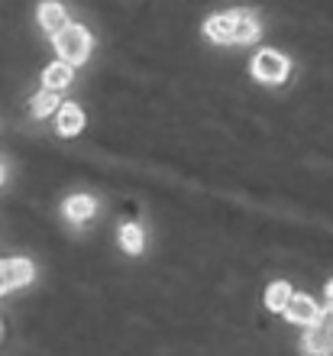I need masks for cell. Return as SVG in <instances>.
<instances>
[{
  "label": "cell",
  "mask_w": 333,
  "mask_h": 356,
  "mask_svg": "<svg viewBox=\"0 0 333 356\" xmlns=\"http://www.w3.org/2000/svg\"><path fill=\"white\" fill-rule=\"evenodd\" d=\"M262 33L259 17L252 10H227V13H213L207 23H204V36L211 42H220V46H230V42H256Z\"/></svg>",
  "instance_id": "6da1fadb"
},
{
  "label": "cell",
  "mask_w": 333,
  "mask_h": 356,
  "mask_svg": "<svg viewBox=\"0 0 333 356\" xmlns=\"http://www.w3.org/2000/svg\"><path fill=\"white\" fill-rule=\"evenodd\" d=\"M91 33L81 26V23H68L62 33L56 36V49H58V58L68 62V65H84L88 56H91Z\"/></svg>",
  "instance_id": "7a4b0ae2"
},
{
  "label": "cell",
  "mask_w": 333,
  "mask_h": 356,
  "mask_svg": "<svg viewBox=\"0 0 333 356\" xmlns=\"http://www.w3.org/2000/svg\"><path fill=\"white\" fill-rule=\"evenodd\" d=\"M288 72H291V62L275 49H262V52L252 56V78L262 81V85H282Z\"/></svg>",
  "instance_id": "3957f363"
},
{
  "label": "cell",
  "mask_w": 333,
  "mask_h": 356,
  "mask_svg": "<svg viewBox=\"0 0 333 356\" xmlns=\"http://www.w3.org/2000/svg\"><path fill=\"white\" fill-rule=\"evenodd\" d=\"M301 347H304L307 356H330L333 353V308H327L324 314L307 327Z\"/></svg>",
  "instance_id": "277c9868"
},
{
  "label": "cell",
  "mask_w": 333,
  "mask_h": 356,
  "mask_svg": "<svg viewBox=\"0 0 333 356\" xmlns=\"http://www.w3.org/2000/svg\"><path fill=\"white\" fill-rule=\"evenodd\" d=\"M33 275H36V269L29 259H0V295L29 285Z\"/></svg>",
  "instance_id": "5b68a950"
},
{
  "label": "cell",
  "mask_w": 333,
  "mask_h": 356,
  "mask_svg": "<svg viewBox=\"0 0 333 356\" xmlns=\"http://www.w3.org/2000/svg\"><path fill=\"white\" fill-rule=\"evenodd\" d=\"M320 314H324L320 305H317L314 298H307V295H295V298L288 301V308H285V318L291 321V324H304V327H311Z\"/></svg>",
  "instance_id": "8992f818"
},
{
  "label": "cell",
  "mask_w": 333,
  "mask_h": 356,
  "mask_svg": "<svg viewBox=\"0 0 333 356\" xmlns=\"http://www.w3.org/2000/svg\"><path fill=\"white\" fill-rule=\"evenodd\" d=\"M39 26L46 29V33H52V36H58V33L68 26L65 7H62L58 0H46V3L39 7Z\"/></svg>",
  "instance_id": "52a82bcc"
},
{
  "label": "cell",
  "mask_w": 333,
  "mask_h": 356,
  "mask_svg": "<svg viewBox=\"0 0 333 356\" xmlns=\"http://www.w3.org/2000/svg\"><path fill=\"white\" fill-rule=\"evenodd\" d=\"M56 127L62 136H78L84 130V113L78 104H62L56 113Z\"/></svg>",
  "instance_id": "ba28073f"
},
{
  "label": "cell",
  "mask_w": 333,
  "mask_h": 356,
  "mask_svg": "<svg viewBox=\"0 0 333 356\" xmlns=\"http://www.w3.org/2000/svg\"><path fill=\"white\" fill-rule=\"evenodd\" d=\"M94 211H97V204H94L91 195H72L65 201V217L72 220V224H84V220H91Z\"/></svg>",
  "instance_id": "9c48e42d"
},
{
  "label": "cell",
  "mask_w": 333,
  "mask_h": 356,
  "mask_svg": "<svg viewBox=\"0 0 333 356\" xmlns=\"http://www.w3.org/2000/svg\"><path fill=\"white\" fill-rule=\"evenodd\" d=\"M42 85L46 91H62V88L72 85V65L68 62H52V65L42 72Z\"/></svg>",
  "instance_id": "30bf717a"
},
{
  "label": "cell",
  "mask_w": 333,
  "mask_h": 356,
  "mask_svg": "<svg viewBox=\"0 0 333 356\" xmlns=\"http://www.w3.org/2000/svg\"><path fill=\"white\" fill-rule=\"evenodd\" d=\"M295 298V291H291V285L288 282H272L266 289V308L268 311H282L285 314V308H288V301Z\"/></svg>",
  "instance_id": "8fae6325"
},
{
  "label": "cell",
  "mask_w": 333,
  "mask_h": 356,
  "mask_svg": "<svg viewBox=\"0 0 333 356\" xmlns=\"http://www.w3.org/2000/svg\"><path fill=\"white\" fill-rule=\"evenodd\" d=\"M120 246L127 253H143V246H146V236H143V227L139 224H123L120 227Z\"/></svg>",
  "instance_id": "7c38bea8"
},
{
  "label": "cell",
  "mask_w": 333,
  "mask_h": 356,
  "mask_svg": "<svg viewBox=\"0 0 333 356\" xmlns=\"http://www.w3.org/2000/svg\"><path fill=\"white\" fill-rule=\"evenodd\" d=\"M58 107H62V101H58V91H42L33 97V117H49V113H56Z\"/></svg>",
  "instance_id": "4fadbf2b"
},
{
  "label": "cell",
  "mask_w": 333,
  "mask_h": 356,
  "mask_svg": "<svg viewBox=\"0 0 333 356\" xmlns=\"http://www.w3.org/2000/svg\"><path fill=\"white\" fill-rule=\"evenodd\" d=\"M327 308H333V279L327 282Z\"/></svg>",
  "instance_id": "5bb4252c"
},
{
  "label": "cell",
  "mask_w": 333,
  "mask_h": 356,
  "mask_svg": "<svg viewBox=\"0 0 333 356\" xmlns=\"http://www.w3.org/2000/svg\"><path fill=\"white\" fill-rule=\"evenodd\" d=\"M0 185H3V165H0Z\"/></svg>",
  "instance_id": "9a60e30c"
},
{
  "label": "cell",
  "mask_w": 333,
  "mask_h": 356,
  "mask_svg": "<svg viewBox=\"0 0 333 356\" xmlns=\"http://www.w3.org/2000/svg\"><path fill=\"white\" fill-rule=\"evenodd\" d=\"M0 337H3V324H0Z\"/></svg>",
  "instance_id": "2e32d148"
}]
</instances>
